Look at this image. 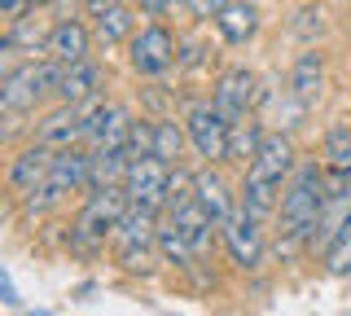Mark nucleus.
I'll use <instances>...</instances> for the list:
<instances>
[{"instance_id": "obj_1", "label": "nucleus", "mask_w": 351, "mask_h": 316, "mask_svg": "<svg viewBox=\"0 0 351 316\" xmlns=\"http://www.w3.org/2000/svg\"><path fill=\"white\" fill-rule=\"evenodd\" d=\"M299 167V149L285 132H268L259 145V154L246 162V184H241V206L255 220H268L281 206V189L290 180V171Z\"/></svg>"}, {"instance_id": "obj_2", "label": "nucleus", "mask_w": 351, "mask_h": 316, "mask_svg": "<svg viewBox=\"0 0 351 316\" xmlns=\"http://www.w3.org/2000/svg\"><path fill=\"white\" fill-rule=\"evenodd\" d=\"M325 198H329V184H325V162L316 158H299V167L290 171L281 189V237H312V228L321 224V211H325Z\"/></svg>"}, {"instance_id": "obj_3", "label": "nucleus", "mask_w": 351, "mask_h": 316, "mask_svg": "<svg viewBox=\"0 0 351 316\" xmlns=\"http://www.w3.org/2000/svg\"><path fill=\"white\" fill-rule=\"evenodd\" d=\"M58 80H62V62H53V58H27L18 66H5V84H0L5 114L36 110L49 93H58Z\"/></svg>"}, {"instance_id": "obj_4", "label": "nucleus", "mask_w": 351, "mask_h": 316, "mask_svg": "<svg viewBox=\"0 0 351 316\" xmlns=\"http://www.w3.org/2000/svg\"><path fill=\"white\" fill-rule=\"evenodd\" d=\"M110 242H114V255H119V264L128 272H149L154 268V250H158V206L132 202Z\"/></svg>"}, {"instance_id": "obj_5", "label": "nucleus", "mask_w": 351, "mask_h": 316, "mask_svg": "<svg viewBox=\"0 0 351 316\" xmlns=\"http://www.w3.org/2000/svg\"><path fill=\"white\" fill-rule=\"evenodd\" d=\"M88 176H93V149H80V145L58 149L49 180H44L36 193H27L22 202H27V211H31V215H40V211H49V206H58L66 193L88 189Z\"/></svg>"}, {"instance_id": "obj_6", "label": "nucleus", "mask_w": 351, "mask_h": 316, "mask_svg": "<svg viewBox=\"0 0 351 316\" xmlns=\"http://www.w3.org/2000/svg\"><path fill=\"white\" fill-rule=\"evenodd\" d=\"M132 206L128 189L123 184H106V189H93L80 211V220H75V242H80L84 250L93 246H106V237H114L119 220H123V211Z\"/></svg>"}, {"instance_id": "obj_7", "label": "nucleus", "mask_w": 351, "mask_h": 316, "mask_svg": "<svg viewBox=\"0 0 351 316\" xmlns=\"http://www.w3.org/2000/svg\"><path fill=\"white\" fill-rule=\"evenodd\" d=\"M128 62L141 80H162V75L180 62V40H176L167 27L149 23L128 40Z\"/></svg>"}, {"instance_id": "obj_8", "label": "nucleus", "mask_w": 351, "mask_h": 316, "mask_svg": "<svg viewBox=\"0 0 351 316\" xmlns=\"http://www.w3.org/2000/svg\"><path fill=\"white\" fill-rule=\"evenodd\" d=\"M184 127H189V145L202 162L228 158V132H233V123L219 114L215 101H189L184 106Z\"/></svg>"}, {"instance_id": "obj_9", "label": "nucleus", "mask_w": 351, "mask_h": 316, "mask_svg": "<svg viewBox=\"0 0 351 316\" xmlns=\"http://www.w3.org/2000/svg\"><path fill=\"white\" fill-rule=\"evenodd\" d=\"M132 110L119 101H101V97H93V101H84V141L93 149H114V145H128L132 136Z\"/></svg>"}, {"instance_id": "obj_10", "label": "nucleus", "mask_w": 351, "mask_h": 316, "mask_svg": "<svg viewBox=\"0 0 351 316\" xmlns=\"http://www.w3.org/2000/svg\"><path fill=\"white\" fill-rule=\"evenodd\" d=\"M211 101L219 106V114H224L228 123H237V119L255 114V106L263 101L259 75H255V71H246V66L224 71V75L215 80V88H211Z\"/></svg>"}, {"instance_id": "obj_11", "label": "nucleus", "mask_w": 351, "mask_h": 316, "mask_svg": "<svg viewBox=\"0 0 351 316\" xmlns=\"http://www.w3.org/2000/svg\"><path fill=\"white\" fill-rule=\"evenodd\" d=\"M167 180H171V162H162L158 154H136L128 162V176H123V189L132 202L141 206H167Z\"/></svg>"}, {"instance_id": "obj_12", "label": "nucleus", "mask_w": 351, "mask_h": 316, "mask_svg": "<svg viewBox=\"0 0 351 316\" xmlns=\"http://www.w3.org/2000/svg\"><path fill=\"white\" fill-rule=\"evenodd\" d=\"M219 237H224V246H228V255H233L237 268H259V259H263V233H259V220L246 211V206H237V211L219 224Z\"/></svg>"}, {"instance_id": "obj_13", "label": "nucleus", "mask_w": 351, "mask_h": 316, "mask_svg": "<svg viewBox=\"0 0 351 316\" xmlns=\"http://www.w3.org/2000/svg\"><path fill=\"white\" fill-rule=\"evenodd\" d=\"M53 158H58V149L40 145V141H31L27 149H18V154L9 158V171H5L9 189H14L18 198H27V193H36L40 184L49 180V171H53Z\"/></svg>"}, {"instance_id": "obj_14", "label": "nucleus", "mask_w": 351, "mask_h": 316, "mask_svg": "<svg viewBox=\"0 0 351 316\" xmlns=\"http://www.w3.org/2000/svg\"><path fill=\"white\" fill-rule=\"evenodd\" d=\"M31 141H40V145H49V149L84 145V106L62 101L58 110H49L36 127H31Z\"/></svg>"}, {"instance_id": "obj_15", "label": "nucleus", "mask_w": 351, "mask_h": 316, "mask_svg": "<svg viewBox=\"0 0 351 316\" xmlns=\"http://www.w3.org/2000/svg\"><path fill=\"white\" fill-rule=\"evenodd\" d=\"M325 184L329 193H343L351 189V123L347 119H334V123L325 127Z\"/></svg>"}, {"instance_id": "obj_16", "label": "nucleus", "mask_w": 351, "mask_h": 316, "mask_svg": "<svg viewBox=\"0 0 351 316\" xmlns=\"http://www.w3.org/2000/svg\"><path fill=\"white\" fill-rule=\"evenodd\" d=\"M211 27L228 49H241V45H250L255 31H259V5L255 0H228V5L211 18Z\"/></svg>"}, {"instance_id": "obj_17", "label": "nucleus", "mask_w": 351, "mask_h": 316, "mask_svg": "<svg viewBox=\"0 0 351 316\" xmlns=\"http://www.w3.org/2000/svg\"><path fill=\"white\" fill-rule=\"evenodd\" d=\"M93 27H84L80 18H58L49 36V58L62 62V66H75V62L93 58Z\"/></svg>"}, {"instance_id": "obj_18", "label": "nucleus", "mask_w": 351, "mask_h": 316, "mask_svg": "<svg viewBox=\"0 0 351 316\" xmlns=\"http://www.w3.org/2000/svg\"><path fill=\"white\" fill-rule=\"evenodd\" d=\"M49 36H53L49 18L27 14L5 27V53L9 58H49Z\"/></svg>"}, {"instance_id": "obj_19", "label": "nucleus", "mask_w": 351, "mask_h": 316, "mask_svg": "<svg viewBox=\"0 0 351 316\" xmlns=\"http://www.w3.org/2000/svg\"><path fill=\"white\" fill-rule=\"evenodd\" d=\"M290 97L303 106V110H312V106L325 97V58L316 53V45H307V53H299V62H294Z\"/></svg>"}, {"instance_id": "obj_20", "label": "nucleus", "mask_w": 351, "mask_h": 316, "mask_svg": "<svg viewBox=\"0 0 351 316\" xmlns=\"http://www.w3.org/2000/svg\"><path fill=\"white\" fill-rule=\"evenodd\" d=\"M193 198L202 202L206 211H211V220H215V224H224L228 215H233L237 206H241V202L233 198V189H228V180L215 171V162H206L202 171H193Z\"/></svg>"}, {"instance_id": "obj_21", "label": "nucleus", "mask_w": 351, "mask_h": 316, "mask_svg": "<svg viewBox=\"0 0 351 316\" xmlns=\"http://www.w3.org/2000/svg\"><path fill=\"white\" fill-rule=\"evenodd\" d=\"M136 14H141V9H136V5H123V0L97 9V14H93V36H97V45H106V49L128 45V40L136 36Z\"/></svg>"}, {"instance_id": "obj_22", "label": "nucleus", "mask_w": 351, "mask_h": 316, "mask_svg": "<svg viewBox=\"0 0 351 316\" xmlns=\"http://www.w3.org/2000/svg\"><path fill=\"white\" fill-rule=\"evenodd\" d=\"M171 220H176V228H180L184 237H189V246H193V255L202 259L206 250H211V242H215V220H211V211H206L197 198H189V202H180L176 211H167Z\"/></svg>"}, {"instance_id": "obj_23", "label": "nucleus", "mask_w": 351, "mask_h": 316, "mask_svg": "<svg viewBox=\"0 0 351 316\" xmlns=\"http://www.w3.org/2000/svg\"><path fill=\"white\" fill-rule=\"evenodd\" d=\"M97 88H101V66H97L93 58L75 62V66H62V80H58V101H71V106H84L93 101Z\"/></svg>"}, {"instance_id": "obj_24", "label": "nucleus", "mask_w": 351, "mask_h": 316, "mask_svg": "<svg viewBox=\"0 0 351 316\" xmlns=\"http://www.w3.org/2000/svg\"><path fill=\"white\" fill-rule=\"evenodd\" d=\"M184 145H189V127H184V119H176V114H162V119H154V154H158L162 162H180L184 154Z\"/></svg>"}, {"instance_id": "obj_25", "label": "nucleus", "mask_w": 351, "mask_h": 316, "mask_svg": "<svg viewBox=\"0 0 351 316\" xmlns=\"http://www.w3.org/2000/svg\"><path fill=\"white\" fill-rule=\"evenodd\" d=\"M263 127L255 123V114H246V119H237L233 123V132H228V158H237V162H250L259 154V145H263Z\"/></svg>"}, {"instance_id": "obj_26", "label": "nucleus", "mask_w": 351, "mask_h": 316, "mask_svg": "<svg viewBox=\"0 0 351 316\" xmlns=\"http://www.w3.org/2000/svg\"><path fill=\"white\" fill-rule=\"evenodd\" d=\"M158 255L167 259V264H176V268H193V264H197V255H193L189 237H184L180 228H176V220L158 224Z\"/></svg>"}, {"instance_id": "obj_27", "label": "nucleus", "mask_w": 351, "mask_h": 316, "mask_svg": "<svg viewBox=\"0 0 351 316\" xmlns=\"http://www.w3.org/2000/svg\"><path fill=\"white\" fill-rule=\"evenodd\" d=\"M290 36H299L303 45H316V40L325 36V9H321V5H303V9H294V18H290Z\"/></svg>"}, {"instance_id": "obj_28", "label": "nucleus", "mask_w": 351, "mask_h": 316, "mask_svg": "<svg viewBox=\"0 0 351 316\" xmlns=\"http://www.w3.org/2000/svg\"><path fill=\"white\" fill-rule=\"evenodd\" d=\"M325 272L329 277H347L351 272V215H347V224L338 228V237L325 246Z\"/></svg>"}, {"instance_id": "obj_29", "label": "nucleus", "mask_w": 351, "mask_h": 316, "mask_svg": "<svg viewBox=\"0 0 351 316\" xmlns=\"http://www.w3.org/2000/svg\"><path fill=\"white\" fill-rule=\"evenodd\" d=\"M193 198V171H184L180 162L171 167V180H167V211H176L180 202Z\"/></svg>"}, {"instance_id": "obj_30", "label": "nucleus", "mask_w": 351, "mask_h": 316, "mask_svg": "<svg viewBox=\"0 0 351 316\" xmlns=\"http://www.w3.org/2000/svg\"><path fill=\"white\" fill-rule=\"evenodd\" d=\"M44 0H0V14H5V23H18V18L36 14Z\"/></svg>"}, {"instance_id": "obj_31", "label": "nucleus", "mask_w": 351, "mask_h": 316, "mask_svg": "<svg viewBox=\"0 0 351 316\" xmlns=\"http://www.w3.org/2000/svg\"><path fill=\"white\" fill-rule=\"evenodd\" d=\"M132 5H136L145 18H158V14H167V9H176L180 0H132Z\"/></svg>"}, {"instance_id": "obj_32", "label": "nucleus", "mask_w": 351, "mask_h": 316, "mask_svg": "<svg viewBox=\"0 0 351 316\" xmlns=\"http://www.w3.org/2000/svg\"><path fill=\"white\" fill-rule=\"evenodd\" d=\"M224 5H228V0H189V9H193L197 18H215Z\"/></svg>"}, {"instance_id": "obj_33", "label": "nucleus", "mask_w": 351, "mask_h": 316, "mask_svg": "<svg viewBox=\"0 0 351 316\" xmlns=\"http://www.w3.org/2000/svg\"><path fill=\"white\" fill-rule=\"evenodd\" d=\"M106 5H114V0H88V9H93V14H97V9H106Z\"/></svg>"}]
</instances>
